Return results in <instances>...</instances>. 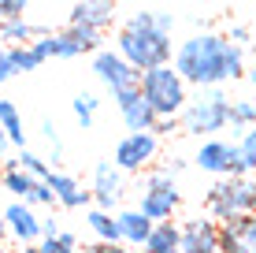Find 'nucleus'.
<instances>
[{
  "mask_svg": "<svg viewBox=\"0 0 256 253\" xmlns=\"http://www.w3.org/2000/svg\"><path fill=\"white\" fill-rule=\"evenodd\" d=\"M8 238V223H4V212H0V242Z\"/></svg>",
  "mask_w": 256,
  "mask_h": 253,
  "instance_id": "nucleus-40",
  "label": "nucleus"
},
{
  "mask_svg": "<svg viewBox=\"0 0 256 253\" xmlns=\"http://www.w3.org/2000/svg\"><path fill=\"white\" fill-rule=\"evenodd\" d=\"M15 75H19V67H15V60H12V45H4V41H0V86L12 82Z\"/></svg>",
  "mask_w": 256,
  "mask_h": 253,
  "instance_id": "nucleus-29",
  "label": "nucleus"
},
{
  "mask_svg": "<svg viewBox=\"0 0 256 253\" xmlns=\"http://www.w3.org/2000/svg\"><path fill=\"white\" fill-rule=\"evenodd\" d=\"M8 145H12V138H8V130L0 127V164H8Z\"/></svg>",
  "mask_w": 256,
  "mask_h": 253,
  "instance_id": "nucleus-38",
  "label": "nucleus"
},
{
  "mask_svg": "<svg viewBox=\"0 0 256 253\" xmlns=\"http://www.w3.org/2000/svg\"><path fill=\"white\" fill-rule=\"evenodd\" d=\"M15 164H19L22 171H30V175H38V179H48V175H52V164H48V156H38V153L30 149V145L15 153Z\"/></svg>",
  "mask_w": 256,
  "mask_h": 253,
  "instance_id": "nucleus-26",
  "label": "nucleus"
},
{
  "mask_svg": "<svg viewBox=\"0 0 256 253\" xmlns=\"http://www.w3.org/2000/svg\"><path fill=\"white\" fill-rule=\"evenodd\" d=\"M182 242V223L174 220H156L152 234H148V242L141 246V253H174Z\"/></svg>",
  "mask_w": 256,
  "mask_h": 253,
  "instance_id": "nucleus-19",
  "label": "nucleus"
},
{
  "mask_svg": "<svg viewBox=\"0 0 256 253\" xmlns=\"http://www.w3.org/2000/svg\"><path fill=\"white\" fill-rule=\"evenodd\" d=\"M86 223H90V231H93L100 242H122L119 216H112L108 208H96V205H90V208H86Z\"/></svg>",
  "mask_w": 256,
  "mask_h": 253,
  "instance_id": "nucleus-20",
  "label": "nucleus"
},
{
  "mask_svg": "<svg viewBox=\"0 0 256 253\" xmlns=\"http://www.w3.org/2000/svg\"><path fill=\"white\" fill-rule=\"evenodd\" d=\"M45 34H52V30L26 23V15H19V19H0V41L4 45H30V41L45 38Z\"/></svg>",
  "mask_w": 256,
  "mask_h": 253,
  "instance_id": "nucleus-18",
  "label": "nucleus"
},
{
  "mask_svg": "<svg viewBox=\"0 0 256 253\" xmlns=\"http://www.w3.org/2000/svg\"><path fill=\"white\" fill-rule=\"evenodd\" d=\"M41 134H45V145H48V164L56 168V164L64 160V138H60V127L52 123V119H45V123H41Z\"/></svg>",
  "mask_w": 256,
  "mask_h": 253,
  "instance_id": "nucleus-28",
  "label": "nucleus"
},
{
  "mask_svg": "<svg viewBox=\"0 0 256 253\" xmlns=\"http://www.w3.org/2000/svg\"><path fill=\"white\" fill-rule=\"evenodd\" d=\"M174 67L182 71L190 86L197 90H208V86H223V82H234V78L249 75L245 71V45H234L230 38L223 34H193L186 38L178 49H174Z\"/></svg>",
  "mask_w": 256,
  "mask_h": 253,
  "instance_id": "nucleus-1",
  "label": "nucleus"
},
{
  "mask_svg": "<svg viewBox=\"0 0 256 253\" xmlns=\"http://www.w3.org/2000/svg\"><path fill=\"white\" fill-rule=\"evenodd\" d=\"M234 160H238V142H223V138H208L204 145L197 149L193 164L208 175H234Z\"/></svg>",
  "mask_w": 256,
  "mask_h": 253,
  "instance_id": "nucleus-14",
  "label": "nucleus"
},
{
  "mask_svg": "<svg viewBox=\"0 0 256 253\" xmlns=\"http://www.w3.org/2000/svg\"><path fill=\"white\" fill-rule=\"evenodd\" d=\"M0 253H12V249H8V246H4V242H0Z\"/></svg>",
  "mask_w": 256,
  "mask_h": 253,
  "instance_id": "nucleus-42",
  "label": "nucleus"
},
{
  "mask_svg": "<svg viewBox=\"0 0 256 253\" xmlns=\"http://www.w3.org/2000/svg\"><path fill=\"white\" fill-rule=\"evenodd\" d=\"M182 205V194H178V182H174V171L167 168H148L145 175V190H141V212L152 216V220H174Z\"/></svg>",
  "mask_w": 256,
  "mask_h": 253,
  "instance_id": "nucleus-6",
  "label": "nucleus"
},
{
  "mask_svg": "<svg viewBox=\"0 0 256 253\" xmlns=\"http://www.w3.org/2000/svg\"><path fill=\"white\" fill-rule=\"evenodd\" d=\"M245 231H249V246L256 249V212H249V216H245Z\"/></svg>",
  "mask_w": 256,
  "mask_h": 253,
  "instance_id": "nucleus-37",
  "label": "nucleus"
},
{
  "mask_svg": "<svg viewBox=\"0 0 256 253\" xmlns=\"http://www.w3.org/2000/svg\"><path fill=\"white\" fill-rule=\"evenodd\" d=\"M48 186H52V194H56L60 208H90L93 205V190H82V182H78L74 175H67V171L52 168Z\"/></svg>",
  "mask_w": 256,
  "mask_h": 253,
  "instance_id": "nucleus-16",
  "label": "nucleus"
},
{
  "mask_svg": "<svg viewBox=\"0 0 256 253\" xmlns=\"http://www.w3.org/2000/svg\"><path fill=\"white\" fill-rule=\"evenodd\" d=\"M15 253H41V246H38V242H34V246H19Z\"/></svg>",
  "mask_w": 256,
  "mask_h": 253,
  "instance_id": "nucleus-39",
  "label": "nucleus"
},
{
  "mask_svg": "<svg viewBox=\"0 0 256 253\" xmlns=\"http://www.w3.org/2000/svg\"><path fill=\"white\" fill-rule=\"evenodd\" d=\"M93 75L100 78V86L112 93V97L122 93V90L141 86V71L130 64L126 56H122L119 49H96V52H93Z\"/></svg>",
  "mask_w": 256,
  "mask_h": 253,
  "instance_id": "nucleus-7",
  "label": "nucleus"
},
{
  "mask_svg": "<svg viewBox=\"0 0 256 253\" xmlns=\"http://www.w3.org/2000/svg\"><path fill=\"white\" fill-rule=\"evenodd\" d=\"M82 253H134V246H126V242H90V246H82Z\"/></svg>",
  "mask_w": 256,
  "mask_h": 253,
  "instance_id": "nucleus-30",
  "label": "nucleus"
},
{
  "mask_svg": "<svg viewBox=\"0 0 256 253\" xmlns=\"http://www.w3.org/2000/svg\"><path fill=\"white\" fill-rule=\"evenodd\" d=\"M182 130L193 138H216L219 130L230 127V97L223 93V86H208L197 101H190L182 108Z\"/></svg>",
  "mask_w": 256,
  "mask_h": 253,
  "instance_id": "nucleus-5",
  "label": "nucleus"
},
{
  "mask_svg": "<svg viewBox=\"0 0 256 253\" xmlns=\"http://www.w3.org/2000/svg\"><path fill=\"white\" fill-rule=\"evenodd\" d=\"M249 82H252V86H256V67H252V71H249Z\"/></svg>",
  "mask_w": 256,
  "mask_h": 253,
  "instance_id": "nucleus-41",
  "label": "nucleus"
},
{
  "mask_svg": "<svg viewBox=\"0 0 256 253\" xmlns=\"http://www.w3.org/2000/svg\"><path fill=\"white\" fill-rule=\"evenodd\" d=\"M70 112H74L78 127L90 130L96 123V112H100V101H96V93H78L74 101H70Z\"/></svg>",
  "mask_w": 256,
  "mask_h": 253,
  "instance_id": "nucleus-24",
  "label": "nucleus"
},
{
  "mask_svg": "<svg viewBox=\"0 0 256 253\" xmlns=\"http://www.w3.org/2000/svg\"><path fill=\"white\" fill-rule=\"evenodd\" d=\"M38 246H41V253H78V246H70V242H64L60 234H56V238H41Z\"/></svg>",
  "mask_w": 256,
  "mask_h": 253,
  "instance_id": "nucleus-32",
  "label": "nucleus"
},
{
  "mask_svg": "<svg viewBox=\"0 0 256 253\" xmlns=\"http://www.w3.org/2000/svg\"><path fill=\"white\" fill-rule=\"evenodd\" d=\"M122 175L126 171L116 160H96L93 164V205L96 208H108L112 212L122 201Z\"/></svg>",
  "mask_w": 256,
  "mask_h": 253,
  "instance_id": "nucleus-11",
  "label": "nucleus"
},
{
  "mask_svg": "<svg viewBox=\"0 0 256 253\" xmlns=\"http://www.w3.org/2000/svg\"><path fill=\"white\" fill-rule=\"evenodd\" d=\"M219 249H223V253H252L249 231H245V216L219 223Z\"/></svg>",
  "mask_w": 256,
  "mask_h": 253,
  "instance_id": "nucleus-21",
  "label": "nucleus"
},
{
  "mask_svg": "<svg viewBox=\"0 0 256 253\" xmlns=\"http://www.w3.org/2000/svg\"><path fill=\"white\" fill-rule=\"evenodd\" d=\"M174 253H178V249H174Z\"/></svg>",
  "mask_w": 256,
  "mask_h": 253,
  "instance_id": "nucleus-43",
  "label": "nucleus"
},
{
  "mask_svg": "<svg viewBox=\"0 0 256 253\" xmlns=\"http://www.w3.org/2000/svg\"><path fill=\"white\" fill-rule=\"evenodd\" d=\"M116 19V0H78L67 15V26H93V30H108Z\"/></svg>",
  "mask_w": 256,
  "mask_h": 253,
  "instance_id": "nucleus-15",
  "label": "nucleus"
},
{
  "mask_svg": "<svg viewBox=\"0 0 256 253\" xmlns=\"http://www.w3.org/2000/svg\"><path fill=\"white\" fill-rule=\"evenodd\" d=\"M204 212L219 223L256 212V175H219L204 190Z\"/></svg>",
  "mask_w": 256,
  "mask_h": 253,
  "instance_id": "nucleus-3",
  "label": "nucleus"
},
{
  "mask_svg": "<svg viewBox=\"0 0 256 253\" xmlns=\"http://www.w3.org/2000/svg\"><path fill=\"white\" fill-rule=\"evenodd\" d=\"M0 182H4V190L8 194H15L19 201H30V205H56V194H52V186H48V179H38V175H30V171H22L15 160H8L4 164V175H0Z\"/></svg>",
  "mask_w": 256,
  "mask_h": 253,
  "instance_id": "nucleus-9",
  "label": "nucleus"
},
{
  "mask_svg": "<svg viewBox=\"0 0 256 253\" xmlns=\"http://www.w3.org/2000/svg\"><path fill=\"white\" fill-rule=\"evenodd\" d=\"M12 60H15V67H19V75L22 71H38L41 64H45V56L38 52V45H12Z\"/></svg>",
  "mask_w": 256,
  "mask_h": 253,
  "instance_id": "nucleus-27",
  "label": "nucleus"
},
{
  "mask_svg": "<svg viewBox=\"0 0 256 253\" xmlns=\"http://www.w3.org/2000/svg\"><path fill=\"white\" fill-rule=\"evenodd\" d=\"M116 49L138 67V71L171 64V34H164L160 26H156V12L130 15V19L119 26V34H116Z\"/></svg>",
  "mask_w": 256,
  "mask_h": 253,
  "instance_id": "nucleus-2",
  "label": "nucleus"
},
{
  "mask_svg": "<svg viewBox=\"0 0 256 253\" xmlns=\"http://www.w3.org/2000/svg\"><path fill=\"white\" fill-rule=\"evenodd\" d=\"M141 93L156 108V116H182V108L190 104V82L174 64H160L141 71Z\"/></svg>",
  "mask_w": 256,
  "mask_h": 253,
  "instance_id": "nucleus-4",
  "label": "nucleus"
},
{
  "mask_svg": "<svg viewBox=\"0 0 256 253\" xmlns=\"http://www.w3.org/2000/svg\"><path fill=\"white\" fill-rule=\"evenodd\" d=\"M156 26H160L164 34H171L174 30V15L171 12H156Z\"/></svg>",
  "mask_w": 256,
  "mask_h": 253,
  "instance_id": "nucleus-35",
  "label": "nucleus"
},
{
  "mask_svg": "<svg viewBox=\"0 0 256 253\" xmlns=\"http://www.w3.org/2000/svg\"><path fill=\"white\" fill-rule=\"evenodd\" d=\"M252 253H256V249H252Z\"/></svg>",
  "mask_w": 256,
  "mask_h": 253,
  "instance_id": "nucleus-44",
  "label": "nucleus"
},
{
  "mask_svg": "<svg viewBox=\"0 0 256 253\" xmlns=\"http://www.w3.org/2000/svg\"><path fill=\"white\" fill-rule=\"evenodd\" d=\"M41 231H45V238H56L64 227H60V220H52V216H48V220H41Z\"/></svg>",
  "mask_w": 256,
  "mask_h": 253,
  "instance_id": "nucleus-36",
  "label": "nucleus"
},
{
  "mask_svg": "<svg viewBox=\"0 0 256 253\" xmlns=\"http://www.w3.org/2000/svg\"><path fill=\"white\" fill-rule=\"evenodd\" d=\"M234 175H256V127H249L238 138V160H234Z\"/></svg>",
  "mask_w": 256,
  "mask_h": 253,
  "instance_id": "nucleus-23",
  "label": "nucleus"
},
{
  "mask_svg": "<svg viewBox=\"0 0 256 253\" xmlns=\"http://www.w3.org/2000/svg\"><path fill=\"white\" fill-rule=\"evenodd\" d=\"M116 216H119L122 242H126V246H134V249H141V246L148 242V234H152L156 220H152V216H145L141 208H122V212H116Z\"/></svg>",
  "mask_w": 256,
  "mask_h": 253,
  "instance_id": "nucleus-17",
  "label": "nucleus"
},
{
  "mask_svg": "<svg viewBox=\"0 0 256 253\" xmlns=\"http://www.w3.org/2000/svg\"><path fill=\"white\" fill-rule=\"evenodd\" d=\"M178 123H182V119L178 116H160V119H156V127H152V134H171V130H178Z\"/></svg>",
  "mask_w": 256,
  "mask_h": 253,
  "instance_id": "nucleus-33",
  "label": "nucleus"
},
{
  "mask_svg": "<svg viewBox=\"0 0 256 253\" xmlns=\"http://www.w3.org/2000/svg\"><path fill=\"white\" fill-rule=\"evenodd\" d=\"M4 223H8V234H12L19 246H34V242L45 238V231H41V216L34 212L30 201H19V197H15V201L4 208Z\"/></svg>",
  "mask_w": 256,
  "mask_h": 253,
  "instance_id": "nucleus-10",
  "label": "nucleus"
},
{
  "mask_svg": "<svg viewBox=\"0 0 256 253\" xmlns=\"http://www.w3.org/2000/svg\"><path fill=\"white\" fill-rule=\"evenodd\" d=\"M249 127H256V101H230V130L245 134Z\"/></svg>",
  "mask_w": 256,
  "mask_h": 253,
  "instance_id": "nucleus-25",
  "label": "nucleus"
},
{
  "mask_svg": "<svg viewBox=\"0 0 256 253\" xmlns=\"http://www.w3.org/2000/svg\"><path fill=\"white\" fill-rule=\"evenodd\" d=\"M0 127L8 130L15 149H26V130H22V112L15 108V101H0Z\"/></svg>",
  "mask_w": 256,
  "mask_h": 253,
  "instance_id": "nucleus-22",
  "label": "nucleus"
},
{
  "mask_svg": "<svg viewBox=\"0 0 256 253\" xmlns=\"http://www.w3.org/2000/svg\"><path fill=\"white\" fill-rule=\"evenodd\" d=\"M116 108L122 116V123H126V130H152L156 127V108L148 104V97L141 93V86H134V90H122L116 93Z\"/></svg>",
  "mask_w": 256,
  "mask_h": 253,
  "instance_id": "nucleus-12",
  "label": "nucleus"
},
{
  "mask_svg": "<svg viewBox=\"0 0 256 253\" xmlns=\"http://www.w3.org/2000/svg\"><path fill=\"white\" fill-rule=\"evenodd\" d=\"M226 38H230L234 45H245V41H249L252 34H249V26H230V34H226Z\"/></svg>",
  "mask_w": 256,
  "mask_h": 253,
  "instance_id": "nucleus-34",
  "label": "nucleus"
},
{
  "mask_svg": "<svg viewBox=\"0 0 256 253\" xmlns=\"http://www.w3.org/2000/svg\"><path fill=\"white\" fill-rule=\"evenodd\" d=\"M178 253H223L219 249V220H212V216L186 220L182 223Z\"/></svg>",
  "mask_w": 256,
  "mask_h": 253,
  "instance_id": "nucleus-13",
  "label": "nucleus"
},
{
  "mask_svg": "<svg viewBox=\"0 0 256 253\" xmlns=\"http://www.w3.org/2000/svg\"><path fill=\"white\" fill-rule=\"evenodd\" d=\"M30 4L34 0H0V19H19V15H26Z\"/></svg>",
  "mask_w": 256,
  "mask_h": 253,
  "instance_id": "nucleus-31",
  "label": "nucleus"
},
{
  "mask_svg": "<svg viewBox=\"0 0 256 253\" xmlns=\"http://www.w3.org/2000/svg\"><path fill=\"white\" fill-rule=\"evenodd\" d=\"M156 149H160V134H152V130H130L116 145L112 160H116L126 175H141V171L156 160Z\"/></svg>",
  "mask_w": 256,
  "mask_h": 253,
  "instance_id": "nucleus-8",
  "label": "nucleus"
}]
</instances>
